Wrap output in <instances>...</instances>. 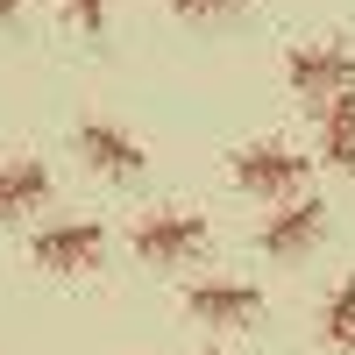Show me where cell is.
I'll list each match as a JSON object with an SVG mask.
<instances>
[{
	"instance_id": "cell-1",
	"label": "cell",
	"mask_w": 355,
	"mask_h": 355,
	"mask_svg": "<svg viewBox=\"0 0 355 355\" xmlns=\"http://www.w3.org/2000/svg\"><path fill=\"white\" fill-rule=\"evenodd\" d=\"M284 78H291V93H299V100L334 107V100H348V93H355V57H348L334 36H313V43H291Z\"/></svg>"
},
{
	"instance_id": "cell-2",
	"label": "cell",
	"mask_w": 355,
	"mask_h": 355,
	"mask_svg": "<svg viewBox=\"0 0 355 355\" xmlns=\"http://www.w3.org/2000/svg\"><path fill=\"white\" fill-rule=\"evenodd\" d=\"M128 242H135V256H150V263H185V256L206 249V214H192V206H150Z\"/></svg>"
},
{
	"instance_id": "cell-3",
	"label": "cell",
	"mask_w": 355,
	"mask_h": 355,
	"mask_svg": "<svg viewBox=\"0 0 355 355\" xmlns=\"http://www.w3.org/2000/svg\"><path fill=\"white\" fill-rule=\"evenodd\" d=\"M100 249H107V227H100V220H57V227L36 234V263H43V270H57V277L93 270Z\"/></svg>"
},
{
	"instance_id": "cell-4",
	"label": "cell",
	"mask_w": 355,
	"mask_h": 355,
	"mask_svg": "<svg viewBox=\"0 0 355 355\" xmlns=\"http://www.w3.org/2000/svg\"><path fill=\"white\" fill-rule=\"evenodd\" d=\"M227 171H234L242 192H291L306 178V157H291L284 142H242V150L227 157Z\"/></svg>"
},
{
	"instance_id": "cell-5",
	"label": "cell",
	"mask_w": 355,
	"mask_h": 355,
	"mask_svg": "<svg viewBox=\"0 0 355 355\" xmlns=\"http://www.w3.org/2000/svg\"><path fill=\"white\" fill-rule=\"evenodd\" d=\"M327 227V199H313V192H299V199H284V206H270V220H263V234L256 242L270 249V256H299L313 234Z\"/></svg>"
},
{
	"instance_id": "cell-6",
	"label": "cell",
	"mask_w": 355,
	"mask_h": 355,
	"mask_svg": "<svg viewBox=\"0 0 355 355\" xmlns=\"http://www.w3.org/2000/svg\"><path fill=\"white\" fill-rule=\"evenodd\" d=\"M78 157L93 171H142V135L107 121V114H85L78 121Z\"/></svg>"
},
{
	"instance_id": "cell-7",
	"label": "cell",
	"mask_w": 355,
	"mask_h": 355,
	"mask_svg": "<svg viewBox=\"0 0 355 355\" xmlns=\"http://www.w3.org/2000/svg\"><path fill=\"white\" fill-rule=\"evenodd\" d=\"M185 306H192L199 320H214V327H242V320L263 313V291H256V284H234V277H199V284L185 291Z\"/></svg>"
},
{
	"instance_id": "cell-8",
	"label": "cell",
	"mask_w": 355,
	"mask_h": 355,
	"mask_svg": "<svg viewBox=\"0 0 355 355\" xmlns=\"http://www.w3.org/2000/svg\"><path fill=\"white\" fill-rule=\"evenodd\" d=\"M50 199V171L43 157H8L0 164V214H28V206Z\"/></svg>"
},
{
	"instance_id": "cell-9",
	"label": "cell",
	"mask_w": 355,
	"mask_h": 355,
	"mask_svg": "<svg viewBox=\"0 0 355 355\" xmlns=\"http://www.w3.org/2000/svg\"><path fill=\"white\" fill-rule=\"evenodd\" d=\"M320 150H327V164H355V93L320 107Z\"/></svg>"
},
{
	"instance_id": "cell-10",
	"label": "cell",
	"mask_w": 355,
	"mask_h": 355,
	"mask_svg": "<svg viewBox=\"0 0 355 355\" xmlns=\"http://www.w3.org/2000/svg\"><path fill=\"white\" fill-rule=\"evenodd\" d=\"M320 334L341 341V348H355V270L341 277V291L327 299V313H320Z\"/></svg>"
},
{
	"instance_id": "cell-11",
	"label": "cell",
	"mask_w": 355,
	"mask_h": 355,
	"mask_svg": "<svg viewBox=\"0 0 355 355\" xmlns=\"http://www.w3.org/2000/svg\"><path fill=\"white\" fill-rule=\"evenodd\" d=\"M64 8H71V21L85 36H107V0H64Z\"/></svg>"
},
{
	"instance_id": "cell-12",
	"label": "cell",
	"mask_w": 355,
	"mask_h": 355,
	"mask_svg": "<svg viewBox=\"0 0 355 355\" xmlns=\"http://www.w3.org/2000/svg\"><path fill=\"white\" fill-rule=\"evenodd\" d=\"M178 15H192V21H206V15H234L242 8V0H171Z\"/></svg>"
},
{
	"instance_id": "cell-13",
	"label": "cell",
	"mask_w": 355,
	"mask_h": 355,
	"mask_svg": "<svg viewBox=\"0 0 355 355\" xmlns=\"http://www.w3.org/2000/svg\"><path fill=\"white\" fill-rule=\"evenodd\" d=\"M21 8H28V0H0V15H8V21H15V15H21Z\"/></svg>"
},
{
	"instance_id": "cell-14",
	"label": "cell",
	"mask_w": 355,
	"mask_h": 355,
	"mask_svg": "<svg viewBox=\"0 0 355 355\" xmlns=\"http://www.w3.org/2000/svg\"><path fill=\"white\" fill-rule=\"evenodd\" d=\"M199 355H214V348H199Z\"/></svg>"
}]
</instances>
